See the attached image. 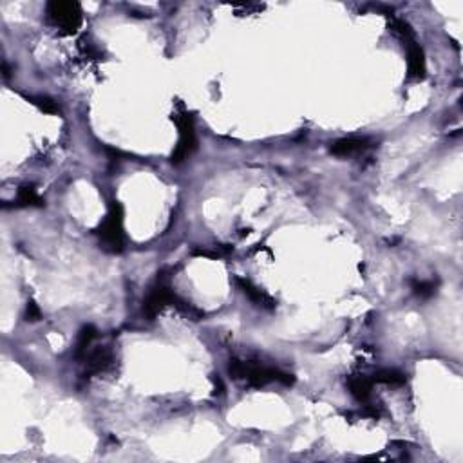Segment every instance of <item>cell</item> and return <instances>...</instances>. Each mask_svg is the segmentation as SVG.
<instances>
[{"instance_id": "obj_1", "label": "cell", "mask_w": 463, "mask_h": 463, "mask_svg": "<svg viewBox=\"0 0 463 463\" xmlns=\"http://www.w3.org/2000/svg\"><path fill=\"white\" fill-rule=\"evenodd\" d=\"M228 373L235 380H244L250 387H265L272 382L292 386L295 382L293 375L284 373L281 369L266 368V366L252 364V362H244V360L237 359L230 360Z\"/></svg>"}, {"instance_id": "obj_2", "label": "cell", "mask_w": 463, "mask_h": 463, "mask_svg": "<svg viewBox=\"0 0 463 463\" xmlns=\"http://www.w3.org/2000/svg\"><path fill=\"white\" fill-rule=\"evenodd\" d=\"M100 243L105 252L120 253L125 246V232H123V207L118 201L111 203L107 216L98 228Z\"/></svg>"}, {"instance_id": "obj_3", "label": "cell", "mask_w": 463, "mask_h": 463, "mask_svg": "<svg viewBox=\"0 0 463 463\" xmlns=\"http://www.w3.org/2000/svg\"><path fill=\"white\" fill-rule=\"evenodd\" d=\"M49 22L65 35L77 33L81 26V9L77 2H60L53 0L45 8Z\"/></svg>"}, {"instance_id": "obj_4", "label": "cell", "mask_w": 463, "mask_h": 463, "mask_svg": "<svg viewBox=\"0 0 463 463\" xmlns=\"http://www.w3.org/2000/svg\"><path fill=\"white\" fill-rule=\"evenodd\" d=\"M172 120H175L178 129H180V141H178V147L172 154V163L180 165L187 157L196 152L198 140H196V131H194V120L189 113L175 114V116H172Z\"/></svg>"}, {"instance_id": "obj_5", "label": "cell", "mask_w": 463, "mask_h": 463, "mask_svg": "<svg viewBox=\"0 0 463 463\" xmlns=\"http://www.w3.org/2000/svg\"><path fill=\"white\" fill-rule=\"evenodd\" d=\"M178 293L171 288V284L166 283L163 277H157L156 284L150 288L149 295L143 301V315L149 320H154L157 315L162 313L163 308L174 302V297Z\"/></svg>"}, {"instance_id": "obj_6", "label": "cell", "mask_w": 463, "mask_h": 463, "mask_svg": "<svg viewBox=\"0 0 463 463\" xmlns=\"http://www.w3.org/2000/svg\"><path fill=\"white\" fill-rule=\"evenodd\" d=\"M234 283H235V286H237V288L241 290V292H243L244 295H246V297L253 302V304H256V306L265 308V310H270V311L275 310L277 304H275L274 297L268 295L266 292H262L261 288H257L256 284H253L250 279H244V277H235Z\"/></svg>"}, {"instance_id": "obj_7", "label": "cell", "mask_w": 463, "mask_h": 463, "mask_svg": "<svg viewBox=\"0 0 463 463\" xmlns=\"http://www.w3.org/2000/svg\"><path fill=\"white\" fill-rule=\"evenodd\" d=\"M371 147V141L368 138H342V140H337L335 143H331L329 147V152L333 156L338 157H347L353 156V154L364 152Z\"/></svg>"}, {"instance_id": "obj_8", "label": "cell", "mask_w": 463, "mask_h": 463, "mask_svg": "<svg viewBox=\"0 0 463 463\" xmlns=\"http://www.w3.org/2000/svg\"><path fill=\"white\" fill-rule=\"evenodd\" d=\"M407 47V69H409V78L413 80H422L425 77V58L423 51L416 40L404 42Z\"/></svg>"}, {"instance_id": "obj_9", "label": "cell", "mask_w": 463, "mask_h": 463, "mask_svg": "<svg viewBox=\"0 0 463 463\" xmlns=\"http://www.w3.org/2000/svg\"><path fill=\"white\" fill-rule=\"evenodd\" d=\"M114 362L113 353L105 347H96V350L89 351L86 355V364H87V371L86 375H98L107 371Z\"/></svg>"}, {"instance_id": "obj_10", "label": "cell", "mask_w": 463, "mask_h": 463, "mask_svg": "<svg viewBox=\"0 0 463 463\" xmlns=\"http://www.w3.org/2000/svg\"><path fill=\"white\" fill-rule=\"evenodd\" d=\"M371 387H373V380L362 375H355V377L347 378V389L359 402H366L371 396Z\"/></svg>"}, {"instance_id": "obj_11", "label": "cell", "mask_w": 463, "mask_h": 463, "mask_svg": "<svg viewBox=\"0 0 463 463\" xmlns=\"http://www.w3.org/2000/svg\"><path fill=\"white\" fill-rule=\"evenodd\" d=\"M15 207H44V199L33 185H22L17 192Z\"/></svg>"}, {"instance_id": "obj_12", "label": "cell", "mask_w": 463, "mask_h": 463, "mask_svg": "<svg viewBox=\"0 0 463 463\" xmlns=\"http://www.w3.org/2000/svg\"><path fill=\"white\" fill-rule=\"evenodd\" d=\"M373 384H389V386H404L405 384V375L398 369H380L371 377Z\"/></svg>"}, {"instance_id": "obj_13", "label": "cell", "mask_w": 463, "mask_h": 463, "mask_svg": "<svg viewBox=\"0 0 463 463\" xmlns=\"http://www.w3.org/2000/svg\"><path fill=\"white\" fill-rule=\"evenodd\" d=\"M95 337H96V328L93 326V324H87V326H84V328L80 329V333H78V338H77V356L78 359H86L87 350H89L91 342L95 340Z\"/></svg>"}, {"instance_id": "obj_14", "label": "cell", "mask_w": 463, "mask_h": 463, "mask_svg": "<svg viewBox=\"0 0 463 463\" xmlns=\"http://www.w3.org/2000/svg\"><path fill=\"white\" fill-rule=\"evenodd\" d=\"M413 292L420 299H431L437 293V283L434 281H414Z\"/></svg>"}, {"instance_id": "obj_15", "label": "cell", "mask_w": 463, "mask_h": 463, "mask_svg": "<svg viewBox=\"0 0 463 463\" xmlns=\"http://www.w3.org/2000/svg\"><path fill=\"white\" fill-rule=\"evenodd\" d=\"M29 100H31L33 104L40 109V111H44L45 114H56V113H58V105H56V102H54V100H51L49 96H31Z\"/></svg>"}, {"instance_id": "obj_16", "label": "cell", "mask_w": 463, "mask_h": 463, "mask_svg": "<svg viewBox=\"0 0 463 463\" xmlns=\"http://www.w3.org/2000/svg\"><path fill=\"white\" fill-rule=\"evenodd\" d=\"M26 319L31 320V322H36V320L42 319V311H40V308H38V304H36L35 301L27 302V306H26Z\"/></svg>"}, {"instance_id": "obj_17", "label": "cell", "mask_w": 463, "mask_h": 463, "mask_svg": "<svg viewBox=\"0 0 463 463\" xmlns=\"http://www.w3.org/2000/svg\"><path fill=\"white\" fill-rule=\"evenodd\" d=\"M212 382H214V386H216V395H223V393H225V386H223V382H221L219 377L212 375Z\"/></svg>"}]
</instances>
